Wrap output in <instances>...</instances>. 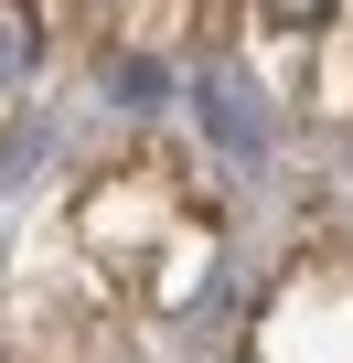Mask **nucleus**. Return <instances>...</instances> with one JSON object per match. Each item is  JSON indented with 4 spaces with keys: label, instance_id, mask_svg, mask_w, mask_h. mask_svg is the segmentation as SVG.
I'll list each match as a JSON object with an SVG mask.
<instances>
[{
    "label": "nucleus",
    "instance_id": "f257e3e1",
    "mask_svg": "<svg viewBox=\"0 0 353 363\" xmlns=\"http://www.w3.org/2000/svg\"><path fill=\"white\" fill-rule=\"evenodd\" d=\"M278 11H289V22H321V11H332V0H278Z\"/></svg>",
    "mask_w": 353,
    "mask_h": 363
}]
</instances>
